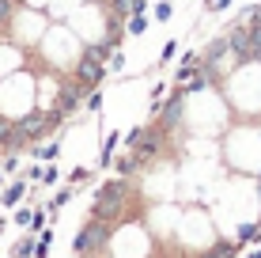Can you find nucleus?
<instances>
[{
  "instance_id": "nucleus-1",
  "label": "nucleus",
  "mask_w": 261,
  "mask_h": 258,
  "mask_svg": "<svg viewBox=\"0 0 261 258\" xmlns=\"http://www.w3.org/2000/svg\"><path fill=\"white\" fill-rule=\"evenodd\" d=\"M137 205H140V198H137V190H133V182L118 175V179H106L102 186H98V194H95L87 217L110 220V224L118 228V224H125V220H137L140 217Z\"/></svg>"
},
{
  "instance_id": "nucleus-2",
  "label": "nucleus",
  "mask_w": 261,
  "mask_h": 258,
  "mask_svg": "<svg viewBox=\"0 0 261 258\" xmlns=\"http://www.w3.org/2000/svg\"><path fill=\"white\" fill-rule=\"evenodd\" d=\"M114 232H118V228H114L110 220L87 217L84 224H80L76 239H72V254H76V258H87V254H106V247H110Z\"/></svg>"
},
{
  "instance_id": "nucleus-3",
  "label": "nucleus",
  "mask_w": 261,
  "mask_h": 258,
  "mask_svg": "<svg viewBox=\"0 0 261 258\" xmlns=\"http://www.w3.org/2000/svg\"><path fill=\"white\" fill-rule=\"evenodd\" d=\"M186 99H190V95H186V87H174V91L167 95V103H159V110H155V122L163 129H182V122H186Z\"/></svg>"
},
{
  "instance_id": "nucleus-4",
  "label": "nucleus",
  "mask_w": 261,
  "mask_h": 258,
  "mask_svg": "<svg viewBox=\"0 0 261 258\" xmlns=\"http://www.w3.org/2000/svg\"><path fill=\"white\" fill-rule=\"evenodd\" d=\"M27 194H31V182L23 179H12V182H4V190H0V209H15V205H23L27 201Z\"/></svg>"
},
{
  "instance_id": "nucleus-5",
  "label": "nucleus",
  "mask_w": 261,
  "mask_h": 258,
  "mask_svg": "<svg viewBox=\"0 0 261 258\" xmlns=\"http://www.w3.org/2000/svg\"><path fill=\"white\" fill-rule=\"evenodd\" d=\"M27 156L38 159V163H57V156H61V140H57V137H46V140H38V145L27 148Z\"/></svg>"
},
{
  "instance_id": "nucleus-6",
  "label": "nucleus",
  "mask_w": 261,
  "mask_h": 258,
  "mask_svg": "<svg viewBox=\"0 0 261 258\" xmlns=\"http://www.w3.org/2000/svg\"><path fill=\"white\" fill-rule=\"evenodd\" d=\"M121 129H110V133H102V145H98V167H110L114 163V152L121 148Z\"/></svg>"
},
{
  "instance_id": "nucleus-7",
  "label": "nucleus",
  "mask_w": 261,
  "mask_h": 258,
  "mask_svg": "<svg viewBox=\"0 0 261 258\" xmlns=\"http://www.w3.org/2000/svg\"><path fill=\"white\" fill-rule=\"evenodd\" d=\"M239 251H242V247L235 243V239H216V243L208 247V251H201L197 258H235Z\"/></svg>"
},
{
  "instance_id": "nucleus-8",
  "label": "nucleus",
  "mask_w": 261,
  "mask_h": 258,
  "mask_svg": "<svg viewBox=\"0 0 261 258\" xmlns=\"http://www.w3.org/2000/svg\"><path fill=\"white\" fill-rule=\"evenodd\" d=\"M19 0H0V38H8V31H12L15 15H19Z\"/></svg>"
},
{
  "instance_id": "nucleus-9",
  "label": "nucleus",
  "mask_w": 261,
  "mask_h": 258,
  "mask_svg": "<svg viewBox=\"0 0 261 258\" xmlns=\"http://www.w3.org/2000/svg\"><path fill=\"white\" fill-rule=\"evenodd\" d=\"M72 198H76V186H61V190H57V194H53V198L46 201V209H49V217H53V220H57V213H61V209H65V205H68V201H72Z\"/></svg>"
},
{
  "instance_id": "nucleus-10",
  "label": "nucleus",
  "mask_w": 261,
  "mask_h": 258,
  "mask_svg": "<svg viewBox=\"0 0 261 258\" xmlns=\"http://www.w3.org/2000/svg\"><path fill=\"white\" fill-rule=\"evenodd\" d=\"M34 243H38V236H34V232H23V236L12 243V258H34Z\"/></svg>"
},
{
  "instance_id": "nucleus-11",
  "label": "nucleus",
  "mask_w": 261,
  "mask_h": 258,
  "mask_svg": "<svg viewBox=\"0 0 261 258\" xmlns=\"http://www.w3.org/2000/svg\"><path fill=\"white\" fill-rule=\"evenodd\" d=\"M144 31H148V12H133L129 19H125V34H133V38H140Z\"/></svg>"
},
{
  "instance_id": "nucleus-12",
  "label": "nucleus",
  "mask_w": 261,
  "mask_h": 258,
  "mask_svg": "<svg viewBox=\"0 0 261 258\" xmlns=\"http://www.w3.org/2000/svg\"><path fill=\"white\" fill-rule=\"evenodd\" d=\"M114 171H118L121 179H133V175L140 171V163H137V156H133V152H125V156L118 159V163H114Z\"/></svg>"
},
{
  "instance_id": "nucleus-13",
  "label": "nucleus",
  "mask_w": 261,
  "mask_h": 258,
  "mask_svg": "<svg viewBox=\"0 0 261 258\" xmlns=\"http://www.w3.org/2000/svg\"><path fill=\"white\" fill-rule=\"evenodd\" d=\"M235 243H239V247H246V243H261V224H242Z\"/></svg>"
},
{
  "instance_id": "nucleus-14",
  "label": "nucleus",
  "mask_w": 261,
  "mask_h": 258,
  "mask_svg": "<svg viewBox=\"0 0 261 258\" xmlns=\"http://www.w3.org/2000/svg\"><path fill=\"white\" fill-rule=\"evenodd\" d=\"M31 217H34V209H31V205H15V209H12V224H15V228H23V232L31 228Z\"/></svg>"
},
{
  "instance_id": "nucleus-15",
  "label": "nucleus",
  "mask_w": 261,
  "mask_h": 258,
  "mask_svg": "<svg viewBox=\"0 0 261 258\" xmlns=\"http://www.w3.org/2000/svg\"><path fill=\"white\" fill-rule=\"evenodd\" d=\"M91 179H95V171H91V167H84V163L68 171V186H84V182H91Z\"/></svg>"
},
{
  "instance_id": "nucleus-16",
  "label": "nucleus",
  "mask_w": 261,
  "mask_h": 258,
  "mask_svg": "<svg viewBox=\"0 0 261 258\" xmlns=\"http://www.w3.org/2000/svg\"><path fill=\"white\" fill-rule=\"evenodd\" d=\"M102 99H106V95H102V87L87 91V99H84V110H87V114H98V110H102Z\"/></svg>"
},
{
  "instance_id": "nucleus-17",
  "label": "nucleus",
  "mask_w": 261,
  "mask_h": 258,
  "mask_svg": "<svg viewBox=\"0 0 261 258\" xmlns=\"http://www.w3.org/2000/svg\"><path fill=\"white\" fill-rule=\"evenodd\" d=\"M178 53H182V46H178L174 38H167V42H163V50H159V65H170Z\"/></svg>"
},
{
  "instance_id": "nucleus-18",
  "label": "nucleus",
  "mask_w": 261,
  "mask_h": 258,
  "mask_svg": "<svg viewBox=\"0 0 261 258\" xmlns=\"http://www.w3.org/2000/svg\"><path fill=\"white\" fill-rule=\"evenodd\" d=\"M42 167H46V163H38V159H31V163L23 167V179L31 182V186H38V182H42Z\"/></svg>"
},
{
  "instance_id": "nucleus-19",
  "label": "nucleus",
  "mask_w": 261,
  "mask_h": 258,
  "mask_svg": "<svg viewBox=\"0 0 261 258\" xmlns=\"http://www.w3.org/2000/svg\"><path fill=\"white\" fill-rule=\"evenodd\" d=\"M106 73H114V76L125 73V50H114V53H110V61H106Z\"/></svg>"
},
{
  "instance_id": "nucleus-20",
  "label": "nucleus",
  "mask_w": 261,
  "mask_h": 258,
  "mask_svg": "<svg viewBox=\"0 0 261 258\" xmlns=\"http://www.w3.org/2000/svg\"><path fill=\"white\" fill-rule=\"evenodd\" d=\"M57 182H61V167L46 163V167H42V186H57Z\"/></svg>"
},
{
  "instance_id": "nucleus-21",
  "label": "nucleus",
  "mask_w": 261,
  "mask_h": 258,
  "mask_svg": "<svg viewBox=\"0 0 261 258\" xmlns=\"http://www.w3.org/2000/svg\"><path fill=\"white\" fill-rule=\"evenodd\" d=\"M0 171H4V175H15V171H19V152H4V159H0Z\"/></svg>"
},
{
  "instance_id": "nucleus-22",
  "label": "nucleus",
  "mask_w": 261,
  "mask_h": 258,
  "mask_svg": "<svg viewBox=\"0 0 261 258\" xmlns=\"http://www.w3.org/2000/svg\"><path fill=\"white\" fill-rule=\"evenodd\" d=\"M151 15H155L159 23H170V15H174V8H170V0H159V4H155V12H151Z\"/></svg>"
},
{
  "instance_id": "nucleus-23",
  "label": "nucleus",
  "mask_w": 261,
  "mask_h": 258,
  "mask_svg": "<svg viewBox=\"0 0 261 258\" xmlns=\"http://www.w3.org/2000/svg\"><path fill=\"white\" fill-rule=\"evenodd\" d=\"M231 4H235V0H204V12L216 15V12H227Z\"/></svg>"
},
{
  "instance_id": "nucleus-24",
  "label": "nucleus",
  "mask_w": 261,
  "mask_h": 258,
  "mask_svg": "<svg viewBox=\"0 0 261 258\" xmlns=\"http://www.w3.org/2000/svg\"><path fill=\"white\" fill-rule=\"evenodd\" d=\"M4 228H8V220H4V217H0V239H4Z\"/></svg>"
},
{
  "instance_id": "nucleus-25",
  "label": "nucleus",
  "mask_w": 261,
  "mask_h": 258,
  "mask_svg": "<svg viewBox=\"0 0 261 258\" xmlns=\"http://www.w3.org/2000/svg\"><path fill=\"white\" fill-rule=\"evenodd\" d=\"M246 258H261V247H257V251H250V254H246Z\"/></svg>"
},
{
  "instance_id": "nucleus-26",
  "label": "nucleus",
  "mask_w": 261,
  "mask_h": 258,
  "mask_svg": "<svg viewBox=\"0 0 261 258\" xmlns=\"http://www.w3.org/2000/svg\"><path fill=\"white\" fill-rule=\"evenodd\" d=\"M4 182H8V175H4V171H0V190H4Z\"/></svg>"
}]
</instances>
